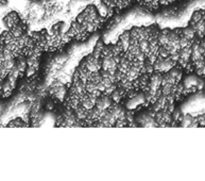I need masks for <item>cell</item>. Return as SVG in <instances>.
<instances>
[{"label":"cell","instance_id":"2","mask_svg":"<svg viewBox=\"0 0 205 181\" xmlns=\"http://www.w3.org/2000/svg\"><path fill=\"white\" fill-rule=\"evenodd\" d=\"M29 124L27 120H24L21 117H17L12 120H10V123L7 125V127H28Z\"/></svg>","mask_w":205,"mask_h":181},{"label":"cell","instance_id":"1","mask_svg":"<svg viewBox=\"0 0 205 181\" xmlns=\"http://www.w3.org/2000/svg\"><path fill=\"white\" fill-rule=\"evenodd\" d=\"M20 17H19L18 13L15 12V11H12V12L8 13V15L5 16L4 19H3V23L5 26L8 27L9 29H12L16 27L17 25L20 23Z\"/></svg>","mask_w":205,"mask_h":181}]
</instances>
